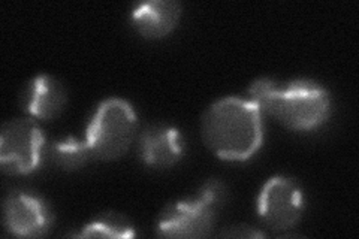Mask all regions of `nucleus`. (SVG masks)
Wrapping results in <instances>:
<instances>
[{
  "instance_id": "12",
  "label": "nucleus",
  "mask_w": 359,
  "mask_h": 239,
  "mask_svg": "<svg viewBox=\"0 0 359 239\" xmlns=\"http://www.w3.org/2000/svg\"><path fill=\"white\" fill-rule=\"evenodd\" d=\"M135 235L128 217L117 212H104L88 223L80 236L84 238H130Z\"/></svg>"
},
{
  "instance_id": "10",
  "label": "nucleus",
  "mask_w": 359,
  "mask_h": 239,
  "mask_svg": "<svg viewBox=\"0 0 359 239\" xmlns=\"http://www.w3.org/2000/svg\"><path fill=\"white\" fill-rule=\"evenodd\" d=\"M182 17V5L174 0H150L132 13V25L141 36L159 39L171 33Z\"/></svg>"
},
{
  "instance_id": "3",
  "label": "nucleus",
  "mask_w": 359,
  "mask_h": 239,
  "mask_svg": "<svg viewBox=\"0 0 359 239\" xmlns=\"http://www.w3.org/2000/svg\"><path fill=\"white\" fill-rule=\"evenodd\" d=\"M224 193L220 181L211 179L194 198L168 205L157 220V235L166 238L208 236L223 205Z\"/></svg>"
},
{
  "instance_id": "6",
  "label": "nucleus",
  "mask_w": 359,
  "mask_h": 239,
  "mask_svg": "<svg viewBox=\"0 0 359 239\" xmlns=\"http://www.w3.org/2000/svg\"><path fill=\"white\" fill-rule=\"evenodd\" d=\"M304 200L301 189L283 177L268 179L259 195L257 210L266 226L274 231H287L301 219Z\"/></svg>"
},
{
  "instance_id": "8",
  "label": "nucleus",
  "mask_w": 359,
  "mask_h": 239,
  "mask_svg": "<svg viewBox=\"0 0 359 239\" xmlns=\"http://www.w3.org/2000/svg\"><path fill=\"white\" fill-rule=\"evenodd\" d=\"M183 150V136L175 128L166 124H151L141 133L140 156L150 166H172L182 158Z\"/></svg>"
},
{
  "instance_id": "4",
  "label": "nucleus",
  "mask_w": 359,
  "mask_h": 239,
  "mask_svg": "<svg viewBox=\"0 0 359 239\" xmlns=\"http://www.w3.org/2000/svg\"><path fill=\"white\" fill-rule=\"evenodd\" d=\"M137 130V116L126 100H104L88 124L87 139L93 157L114 161L125 154Z\"/></svg>"
},
{
  "instance_id": "1",
  "label": "nucleus",
  "mask_w": 359,
  "mask_h": 239,
  "mask_svg": "<svg viewBox=\"0 0 359 239\" xmlns=\"http://www.w3.org/2000/svg\"><path fill=\"white\" fill-rule=\"evenodd\" d=\"M202 139L224 161H245L262 144V111L250 99L223 97L205 111Z\"/></svg>"
},
{
  "instance_id": "9",
  "label": "nucleus",
  "mask_w": 359,
  "mask_h": 239,
  "mask_svg": "<svg viewBox=\"0 0 359 239\" xmlns=\"http://www.w3.org/2000/svg\"><path fill=\"white\" fill-rule=\"evenodd\" d=\"M21 104L33 117L51 120L57 117L66 105V90L51 75H38L22 90Z\"/></svg>"
},
{
  "instance_id": "5",
  "label": "nucleus",
  "mask_w": 359,
  "mask_h": 239,
  "mask_svg": "<svg viewBox=\"0 0 359 239\" xmlns=\"http://www.w3.org/2000/svg\"><path fill=\"white\" fill-rule=\"evenodd\" d=\"M45 141L38 124L30 118L6 121L0 133V165L11 175L29 174L43 157Z\"/></svg>"
},
{
  "instance_id": "11",
  "label": "nucleus",
  "mask_w": 359,
  "mask_h": 239,
  "mask_svg": "<svg viewBox=\"0 0 359 239\" xmlns=\"http://www.w3.org/2000/svg\"><path fill=\"white\" fill-rule=\"evenodd\" d=\"M43 156H47L53 165L66 170L80 169L93 157L88 144L75 138H66L50 144L45 146Z\"/></svg>"
},
{
  "instance_id": "7",
  "label": "nucleus",
  "mask_w": 359,
  "mask_h": 239,
  "mask_svg": "<svg viewBox=\"0 0 359 239\" xmlns=\"http://www.w3.org/2000/svg\"><path fill=\"white\" fill-rule=\"evenodd\" d=\"M8 229L27 238L47 235L53 226V212L43 199L27 191L9 193L4 203Z\"/></svg>"
},
{
  "instance_id": "2",
  "label": "nucleus",
  "mask_w": 359,
  "mask_h": 239,
  "mask_svg": "<svg viewBox=\"0 0 359 239\" xmlns=\"http://www.w3.org/2000/svg\"><path fill=\"white\" fill-rule=\"evenodd\" d=\"M252 102L292 130H310L330 116V96L316 83L298 79L278 87L269 78H259L250 86Z\"/></svg>"
},
{
  "instance_id": "13",
  "label": "nucleus",
  "mask_w": 359,
  "mask_h": 239,
  "mask_svg": "<svg viewBox=\"0 0 359 239\" xmlns=\"http://www.w3.org/2000/svg\"><path fill=\"white\" fill-rule=\"evenodd\" d=\"M222 236H228V238H262L264 232L252 229V227H249V226L240 224V226L226 227V229L222 232Z\"/></svg>"
}]
</instances>
